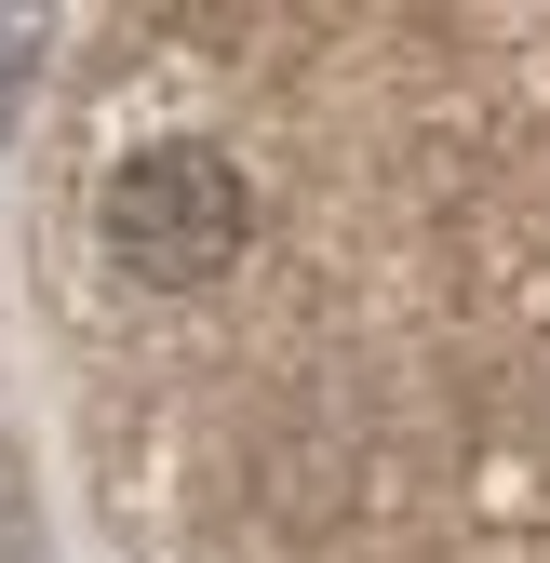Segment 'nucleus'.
<instances>
[{
    "mask_svg": "<svg viewBox=\"0 0 550 563\" xmlns=\"http://www.w3.org/2000/svg\"><path fill=\"white\" fill-rule=\"evenodd\" d=\"M255 242V188L229 148H201V134H162V148H134L108 175V255L148 282V296H201V282H229Z\"/></svg>",
    "mask_w": 550,
    "mask_h": 563,
    "instance_id": "f257e3e1",
    "label": "nucleus"
}]
</instances>
